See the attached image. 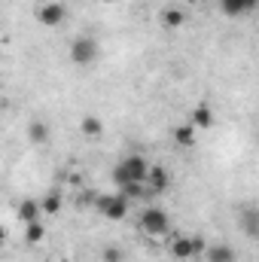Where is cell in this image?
Masks as SVG:
<instances>
[{
  "label": "cell",
  "instance_id": "cell-9",
  "mask_svg": "<svg viewBox=\"0 0 259 262\" xmlns=\"http://www.w3.org/2000/svg\"><path fill=\"white\" fill-rule=\"evenodd\" d=\"M201 256L207 262H235V250L229 244H210V247H204Z\"/></svg>",
  "mask_w": 259,
  "mask_h": 262
},
{
  "label": "cell",
  "instance_id": "cell-17",
  "mask_svg": "<svg viewBox=\"0 0 259 262\" xmlns=\"http://www.w3.org/2000/svg\"><path fill=\"white\" fill-rule=\"evenodd\" d=\"M174 140H177L180 146H192L195 143V128L192 125H177V128H174Z\"/></svg>",
  "mask_w": 259,
  "mask_h": 262
},
{
  "label": "cell",
  "instance_id": "cell-5",
  "mask_svg": "<svg viewBox=\"0 0 259 262\" xmlns=\"http://www.w3.org/2000/svg\"><path fill=\"white\" fill-rule=\"evenodd\" d=\"M64 18H67V6L58 3V0H46V3L37 6V21L43 28H58V25H64Z\"/></svg>",
  "mask_w": 259,
  "mask_h": 262
},
{
  "label": "cell",
  "instance_id": "cell-3",
  "mask_svg": "<svg viewBox=\"0 0 259 262\" xmlns=\"http://www.w3.org/2000/svg\"><path fill=\"white\" fill-rule=\"evenodd\" d=\"M95 207H98V213H104L107 220H122L125 213H128L131 201L122 192L119 195H98L95 198Z\"/></svg>",
  "mask_w": 259,
  "mask_h": 262
},
{
  "label": "cell",
  "instance_id": "cell-24",
  "mask_svg": "<svg viewBox=\"0 0 259 262\" xmlns=\"http://www.w3.org/2000/svg\"><path fill=\"white\" fill-rule=\"evenodd\" d=\"M101 3H113V0H101Z\"/></svg>",
  "mask_w": 259,
  "mask_h": 262
},
{
  "label": "cell",
  "instance_id": "cell-20",
  "mask_svg": "<svg viewBox=\"0 0 259 262\" xmlns=\"http://www.w3.org/2000/svg\"><path fill=\"white\" fill-rule=\"evenodd\" d=\"M104 262H122V250L119 247H107L104 250Z\"/></svg>",
  "mask_w": 259,
  "mask_h": 262
},
{
  "label": "cell",
  "instance_id": "cell-13",
  "mask_svg": "<svg viewBox=\"0 0 259 262\" xmlns=\"http://www.w3.org/2000/svg\"><path fill=\"white\" fill-rule=\"evenodd\" d=\"M43 238H46V229H43V223H40V220L25 223V241H28V244H40Z\"/></svg>",
  "mask_w": 259,
  "mask_h": 262
},
{
  "label": "cell",
  "instance_id": "cell-23",
  "mask_svg": "<svg viewBox=\"0 0 259 262\" xmlns=\"http://www.w3.org/2000/svg\"><path fill=\"white\" fill-rule=\"evenodd\" d=\"M55 262H70V259H55Z\"/></svg>",
  "mask_w": 259,
  "mask_h": 262
},
{
  "label": "cell",
  "instance_id": "cell-18",
  "mask_svg": "<svg viewBox=\"0 0 259 262\" xmlns=\"http://www.w3.org/2000/svg\"><path fill=\"white\" fill-rule=\"evenodd\" d=\"M256 229H259V213L250 207V210L244 213V232H247L250 238H256Z\"/></svg>",
  "mask_w": 259,
  "mask_h": 262
},
{
  "label": "cell",
  "instance_id": "cell-10",
  "mask_svg": "<svg viewBox=\"0 0 259 262\" xmlns=\"http://www.w3.org/2000/svg\"><path fill=\"white\" fill-rule=\"evenodd\" d=\"M162 25H165L168 31L183 28V25H186V9H180V6H168V9L162 12Z\"/></svg>",
  "mask_w": 259,
  "mask_h": 262
},
{
  "label": "cell",
  "instance_id": "cell-6",
  "mask_svg": "<svg viewBox=\"0 0 259 262\" xmlns=\"http://www.w3.org/2000/svg\"><path fill=\"white\" fill-rule=\"evenodd\" d=\"M204 241L201 238H177L174 244H171V256L174 259H192V256H201L204 253Z\"/></svg>",
  "mask_w": 259,
  "mask_h": 262
},
{
  "label": "cell",
  "instance_id": "cell-11",
  "mask_svg": "<svg viewBox=\"0 0 259 262\" xmlns=\"http://www.w3.org/2000/svg\"><path fill=\"white\" fill-rule=\"evenodd\" d=\"M40 201H34V198H25L21 204H18V210H15V216L21 220V223H34V220H40Z\"/></svg>",
  "mask_w": 259,
  "mask_h": 262
},
{
  "label": "cell",
  "instance_id": "cell-21",
  "mask_svg": "<svg viewBox=\"0 0 259 262\" xmlns=\"http://www.w3.org/2000/svg\"><path fill=\"white\" fill-rule=\"evenodd\" d=\"M3 244H6V229L0 226V247H3Z\"/></svg>",
  "mask_w": 259,
  "mask_h": 262
},
{
  "label": "cell",
  "instance_id": "cell-7",
  "mask_svg": "<svg viewBox=\"0 0 259 262\" xmlns=\"http://www.w3.org/2000/svg\"><path fill=\"white\" fill-rule=\"evenodd\" d=\"M143 183H146L153 192H165V189L171 186V174H168V168H162V165H149Z\"/></svg>",
  "mask_w": 259,
  "mask_h": 262
},
{
  "label": "cell",
  "instance_id": "cell-2",
  "mask_svg": "<svg viewBox=\"0 0 259 262\" xmlns=\"http://www.w3.org/2000/svg\"><path fill=\"white\" fill-rule=\"evenodd\" d=\"M140 229H143V235H149V238H162V235L171 229V220H168V213H165L162 207H146V210L140 213Z\"/></svg>",
  "mask_w": 259,
  "mask_h": 262
},
{
  "label": "cell",
  "instance_id": "cell-12",
  "mask_svg": "<svg viewBox=\"0 0 259 262\" xmlns=\"http://www.w3.org/2000/svg\"><path fill=\"white\" fill-rule=\"evenodd\" d=\"M213 125V110L207 104H198L192 110V128H210Z\"/></svg>",
  "mask_w": 259,
  "mask_h": 262
},
{
  "label": "cell",
  "instance_id": "cell-15",
  "mask_svg": "<svg viewBox=\"0 0 259 262\" xmlns=\"http://www.w3.org/2000/svg\"><path fill=\"white\" fill-rule=\"evenodd\" d=\"M79 131H82L85 137H92V140H95V137H101V134H104V125H101V119H98V116H85V119L79 122Z\"/></svg>",
  "mask_w": 259,
  "mask_h": 262
},
{
  "label": "cell",
  "instance_id": "cell-1",
  "mask_svg": "<svg viewBox=\"0 0 259 262\" xmlns=\"http://www.w3.org/2000/svg\"><path fill=\"white\" fill-rule=\"evenodd\" d=\"M146 159L143 156H125L116 168H113V183L122 189V186H128V183H143L146 180Z\"/></svg>",
  "mask_w": 259,
  "mask_h": 262
},
{
  "label": "cell",
  "instance_id": "cell-19",
  "mask_svg": "<svg viewBox=\"0 0 259 262\" xmlns=\"http://www.w3.org/2000/svg\"><path fill=\"white\" fill-rule=\"evenodd\" d=\"M122 195L128 198V201L140 198V195H143V183H128V186H122Z\"/></svg>",
  "mask_w": 259,
  "mask_h": 262
},
{
  "label": "cell",
  "instance_id": "cell-4",
  "mask_svg": "<svg viewBox=\"0 0 259 262\" xmlns=\"http://www.w3.org/2000/svg\"><path fill=\"white\" fill-rule=\"evenodd\" d=\"M70 61L79 67L98 61V43H95V37H76L73 46H70Z\"/></svg>",
  "mask_w": 259,
  "mask_h": 262
},
{
  "label": "cell",
  "instance_id": "cell-8",
  "mask_svg": "<svg viewBox=\"0 0 259 262\" xmlns=\"http://www.w3.org/2000/svg\"><path fill=\"white\" fill-rule=\"evenodd\" d=\"M256 3L259 0H220V9H223V15L235 18V15H247V12H253Z\"/></svg>",
  "mask_w": 259,
  "mask_h": 262
},
{
  "label": "cell",
  "instance_id": "cell-14",
  "mask_svg": "<svg viewBox=\"0 0 259 262\" xmlns=\"http://www.w3.org/2000/svg\"><path fill=\"white\" fill-rule=\"evenodd\" d=\"M61 204H64V195H61L58 189H52L49 195L40 201V210H43V213H58V210H61Z\"/></svg>",
  "mask_w": 259,
  "mask_h": 262
},
{
  "label": "cell",
  "instance_id": "cell-16",
  "mask_svg": "<svg viewBox=\"0 0 259 262\" xmlns=\"http://www.w3.org/2000/svg\"><path fill=\"white\" fill-rule=\"evenodd\" d=\"M28 137H31L34 143H46V140H49V125H46V122H31V125H28Z\"/></svg>",
  "mask_w": 259,
  "mask_h": 262
},
{
  "label": "cell",
  "instance_id": "cell-22",
  "mask_svg": "<svg viewBox=\"0 0 259 262\" xmlns=\"http://www.w3.org/2000/svg\"><path fill=\"white\" fill-rule=\"evenodd\" d=\"M192 3H201V6H204V3H213V0H192Z\"/></svg>",
  "mask_w": 259,
  "mask_h": 262
}]
</instances>
